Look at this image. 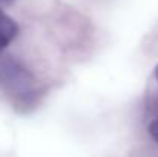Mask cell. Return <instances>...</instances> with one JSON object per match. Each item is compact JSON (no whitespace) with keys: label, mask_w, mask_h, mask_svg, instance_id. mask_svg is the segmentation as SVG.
Segmentation results:
<instances>
[{"label":"cell","mask_w":158,"mask_h":157,"mask_svg":"<svg viewBox=\"0 0 158 157\" xmlns=\"http://www.w3.org/2000/svg\"><path fill=\"white\" fill-rule=\"evenodd\" d=\"M0 86L17 100L26 102L34 94V77L14 59H0Z\"/></svg>","instance_id":"1"},{"label":"cell","mask_w":158,"mask_h":157,"mask_svg":"<svg viewBox=\"0 0 158 157\" xmlns=\"http://www.w3.org/2000/svg\"><path fill=\"white\" fill-rule=\"evenodd\" d=\"M19 34V26L14 19L0 11V52L3 51Z\"/></svg>","instance_id":"2"},{"label":"cell","mask_w":158,"mask_h":157,"mask_svg":"<svg viewBox=\"0 0 158 157\" xmlns=\"http://www.w3.org/2000/svg\"><path fill=\"white\" fill-rule=\"evenodd\" d=\"M149 134H151L152 140L158 145V117L154 119V120L149 123Z\"/></svg>","instance_id":"3"},{"label":"cell","mask_w":158,"mask_h":157,"mask_svg":"<svg viewBox=\"0 0 158 157\" xmlns=\"http://www.w3.org/2000/svg\"><path fill=\"white\" fill-rule=\"evenodd\" d=\"M154 76H155V79H157V82H158V65L155 66V71H154Z\"/></svg>","instance_id":"4"},{"label":"cell","mask_w":158,"mask_h":157,"mask_svg":"<svg viewBox=\"0 0 158 157\" xmlns=\"http://www.w3.org/2000/svg\"><path fill=\"white\" fill-rule=\"evenodd\" d=\"M2 2H5V3H11V2H14V0H2Z\"/></svg>","instance_id":"5"}]
</instances>
